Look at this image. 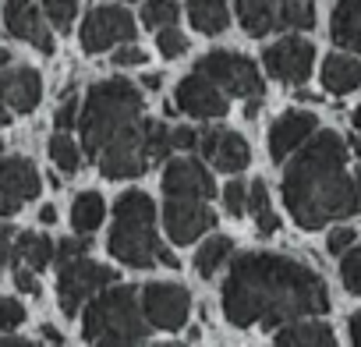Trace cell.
<instances>
[{"mask_svg": "<svg viewBox=\"0 0 361 347\" xmlns=\"http://www.w3.org/2000/svg\"><path fill=\"white\" fill-rule=\"evenodd\" d=\"M231 326H287L329 308V291L315 269L276 252H245L231 262L220 291Z\"/></svg>", "mask_w": 361, "mask_h": 347, "instance_id": "cell-1", "label": "cell"}, {"mask_svg": "<svg viewBox=\"0 0 361 347\" xmlns=\"http://www.w3.org/2000/svg\"><path fill=\"white\" fill-rule=\"evenodd\" d=\"M283 170V202L301 231L350 220L361 209V170L347 163V142L336 131H312Z\"/></svg>", "mask_w": 361, "mask_h": 347, "instance_id": "cell-2", "label": "cell"}, {"mask_svg": "<svg viewBox=\"0 0 361 347\" xmlns=\"http://www.w3.org/2000/svg\"><path fill=\"white\" fill-rule=\"evenodd\" d=\"M142 92L128 78L96 82L85 96L82 117L75 121L82 131V149L99 166L103 178L128 181L142 178L149 156L142 138Z\"/></svg>", "mask_w": 361, "mask_h": 347, "instance_id": "cell-3", "label": "cell"}, {"mask_svg": "<svg viewBox=\"0 0 361 347\" xmlns=\"http://www.w3.org/2000/svg\"><path fill=\"white\" fill-rule=\"evenodd\" d=\"M106 248L114 259H121L131 269H149V266L177 269V255L156 234V206L145 192H124L114 202V227Z\"/></svg>", "mask_w": 361, "mask_h": 347, "instance_id": "cell-4", "label": "cell"}, {"mask_svg": "<svg viewBox=\"0 0 361 347\" xmlns=\"http://www.w3.org/2000/svg\"><path fill=\"white\" fill-rule=\"evenodd\" d=\"M82 333L92 347H142L149 336V322L138 305V291L124 284H110L85 301Z\"/></svg>", "mask_w": 361, "mask_h": 347, "instance_id": "cell-5", "label": "cell"}, {"mask_svg": "<svg viewBox=\"0 0 361 347\" xmlns=\"http://www.w3.org/2000/svg\"><path fill=\"white\" fill-rule=\"evenodd\" d=\"M57 266H61L57 269V301H61V312L68 319H75L96 291L117 284V269L99 266L89 255H75V259H64Z\"/></svg>", "mask_w": 361, "mask_h": 347, "instance_id": "cell-6", "label": "cell"}, {"mask_svg": "<svg viewBox=\"0 0 361 347\" xmlns=\"http://www.w3.org/2000/svg\"><path fill=\"white\" fill-rule=\"evenodd\" d=\"M199 75H206L224 96H241V99H255L262 96V75L255 68V61L241 57V54H231V50H209L199 64H195Z\"/></svg>", "mask_w": 361, "mask_h": 347, "instance_id": "cell-7", "label": "cell"}, {"mask_svg": "<svg viewBox=\"0 0 361 347\" xmlns=\"http://www.w3.org/2000/svg\"><path fill=\"white\" fill-rule=\"evenodd\" d=\"M138 305H142V315H145L149 329H166L170 333V329H180L188 322L192 294L180 284H149L138 294Z\"/></svg>", "mask_w": 361, "mask_h": 347, "instance_id": "cell-8", "label": "cell"}, {"mask_svg": "<svg viewBox=\"0 0 361 347\" xmlns=\"http://www.w3.org/2000/svg\"><path fill=\"white\" fill-rule=\"evenodd\" d=\"M138 36L131 11L124 8H96L89 11V18L82 22V50L85 54H103L114 47H124Z\"/></svg>", "mask_w": 361, "mask_h": 347, "instance_id": "cell-9", "label": "cell"}, {"mask_svg": "<svg viewBox=\"0 0 361 347\" xmlns=\"http://www.w3.org/2000/svg\"><path fill=\"white\" fill-rule=\"evenodd\" d=\"M262 64H266V71H269L273 78H280V82H287V85H301V82H308V75H312L315 47H312L308 39H301V36H287V39L266 47Z\"/></svg>", "mask_w": 361, "mask_h": 347, "instance_id": "cell-10", "label": "cell"}, {"mask_svg": "<svg viewBox=\"0 0 361 347\" xmlns=\"http://www.w3.org/2000/svg\"><path fill=\"white\" fill-rule=\"evenodd\" d=\"M163 224L173 245H195L206 231L216 227V213L199 199H170L163 209Z\"/></svg>", "mask_w": 361, "mask_h": 347, "instance_id": "cell-11", "label": "cell"}, {"mask_svg": "<svg viewBox=\"0 0 361 347\" xmlns=\"http://www.w3.org/2000/svg\"><path fill=\"white\" fill-rule=\"evenodd\" d=\"M163 192L166 199H199L209 202L216 195V181L213 174L199 163V159H170L163 170Z\"/></svg>", "mask_w": 361, "mask_h": 347, "instance_id": "cell-12", "label": "cell"}, {"mask_svg": "<svg viewBox=\"0 0 361 347\" xmlns=\"http://www.w3.org/2000/svg\"><path fill=\"white\" fill-rule=\"evenodd\" d=\"M4 29L15 39H22V43L43 50V54H54V29L47 25V18L39 15V8L32 0H8L4 4Z\"/></svg>", "mask_w": 361, "mask_h": 347, "instance_id": "cell-13", "label": "cell"}, {"mask_svg": "<svg viewBox=\"0 0 361 347\" xmlns=\"http://www.w3.org/2000/svg\"><path fill=\"white\" fill-rule=\"evenodd\" d=\"M177 106L180 114L188 117H199V121H213V117H224L227 114V96L199 71L185 75L177 85Z\"/></svg>", "mask_w": 361, "mask_h": 347, "instance_id": "cell-14", "label": "cell"}, {"mask_svg": "<svg viewBox=\"0 0 361 347\" xmlns=\"http://www.w3.org/2000/svg\"><path fill=\"white\" fill-rule=\"evenodd\" d=\"M199 149L216 170H227V174L245 170L248 159H252V149H248L245 135L227 131V128H209L206 135H199Z\"/></svg>", "mask_w": 361, "mask_h": 347, "instance_id": "cell-15", "label": "cell"}, {"mask_svg": "<svg viewBox=\"0 0 361 347\" xmlns=\"http://www.w3.org/2000/svg\"><path fill=\"white\" fill-rule=\"evenodd\" d=\"M0 99L15 114H32L43 99V78L36 68H4L0 71Z\"/></svg>", "mask_w": 361, "mask_h": 347, "instance_id": "cell-16", "label": "cell"}, {"mask_svg": "<svg viewBox=\"0 0 361 347\" xmlns=\"http://www.w3.org/2000/svg\"><path fill=\"white\" fill-rule=\"evenodd\" d=\"M315 128H319L315 114H308V110H287V114L276 117L273 128H269V156H273L276 163H283Z\"/></svg>", "mask_w": 361, "mask_h": 347, "instance_id": "cell-17", "label": "cell"}, {"mask_svg": "<svg viewBox=\"0 0 361 347\" xmlns=\"http://www.w3.org/2000/svg\"><path fill=\"white\" fill-rule=\"evenodd\" d=\"M39 188H43V181H39V170H36L32 159H25V156H4L0 159V192L8 199L25 206L29 199L39 195Z\"/></svg>", "mask_w": 361, "mask_h": 347, "instance_id": "cell-18", "label": "cell"}, {"mask_svg": "<svg viewBox=\"0 0 361 347\" xmlns=\"http://www.w3.org/2000/svg\"><path fill=\"white\" fill-rule=\"evenodd\" d=\"M329 36H333L336 47H343L350 54H361V0H336Z\"/></svg>", "mask_w": 361, "mask_h": 347, "instance_id": "cell-19", "label": "cell"}, {"mask_svg": "<svg viewBox=\"0 0 361 347\" xmlns=\"http://www.w3.org/2000/svg\"><path fill=\"white\" fill-rule=\"evenodd\" d=\"M238 4V18H241V29L248 36H266L273 29H280V4L283 0H234Z\"/></svg>", "mask_w": 361, "mask_h": 347, "instance_id": "cell-20", "label": "cell"}, {"mask_svg": "<svg viewBox=\"0 0 361 347\" xmlns=\"http://www.w3.org/2000/svg\"><path fill=\"white\" fill-rule=\"evenodd\" d=\"M322 85L333 96H347V92L361 89V61L357 57H343V54L326 57V64H322Z\"/></svg>", "mask_w": 361, "mask_h": 347, "instance_id": "cell-21", "label": "cell"}, {"mask_svg": "<svg viewBox=\"0 0 361 347\" xmlns=\"http://www.w3.org/2000/svg\"><path fill=\"white\" fill-rule=\"evenodd\" d=\"M54 241L47 234H18L11 241V259H18L29 269H47L54 262Z\"/></svg>", "mask_w": 361, "mask_h": 347, "instance_id": "cell-22", "label": "cell"}, {"mask_svg": "<svg viewBox=\"0 0 361 347\" xmlns=\"http://www.w3.org/2000/svg\"><path fill=\"white\" fill-rule=\"evenodd\" d=\"M188 18L199 32L206 36H220L231 22V11H227V0H188Z\"/></svg>", "mask_w": 361, "mask_h": 347, "instance_id": "cell-23", "label": "cell"}, {"mask_svg": "<svg viewBox=\"0 0 361 347\" xmlns=\"http://www.w3.org/2000/svg\"><path fill=\"white\" fill-rule=\"evenodd\" d=\"M276 340L287 347H336V336L326 322H294V326L280 329Z\"/></svg>", "mask_w": 361, "mask_h": 347, "instance_id": "cell-24", "label": "cell"}, {"mask_svg": "<svg viewBox=\"0 0 361 347\" xmlns=\"http://www.w3.org/2000/svg\"><path fill=\"white\" fill-rule=\"evenodd\" d=\"M103 217H106V202H103L99 192H82V195L71 202V227H75L78 234H85V238L103 224Z\"/></svg>", "mask_w": 361, "mask_h": 347, "instance_id": "cell-25", "label": "cell"}, {"mask_svg": "<svg viewBox=\"0 0 361 347\" xmlns=\"http://www.w3.org/2000/svg\"><path fill=\"white\" fill-rule=\"evenodd\" d=\"M245 206L252 209L259 234H266V238H269V234H276V231H280V217H276V213H273V206H269V188H266V181H262V178H255V181H252Z\"/></svg>", "mask_w": 361, "mask_h": 347, "instance_id": "cell-26", "label": "cell"}, {"mask_svg": "<svg viewBox=\"0 0 361 347\" xmlns=\"http://www.w3.org/2000/svg\"><path fill=\"white\" fill-rule=\"evenodd\" d=\"M231 252H234V241H231L227 234H216V238H209V241L195 252V269L209 280V276H216V269H224V262L231 259Z\"/></svg>", "mask_w": 361, "mask_h": 347, "instance_id": "cell-27", "label": "cell"}, {"mask_svg": "<svg viewBox=\"0 0 361 347\" xmlns=\"http://www.w3.org/2000/svg\"><path fill=\"white\" fill-rule=\"evenodd\" d=\"M50 159L57 163V170L75 174L78 163H82V149H78V142L68 131H57V135H50Z\"/></svg>", "mask_w": 361, "mask_h": 347, "instance_id": "cell-28", "label": "cell"}, {"mask_svg": "<svg viewBox=\"0 0 361 347\" xmlns=\"http://www.w3.org/2000/svg\"><path fill=\"white\" fill-rule=\"evenodd\" d=\"M142 138H145V156L149 163H163L170 152V131L163 121H142Z\"/></svg>", "mask_w": 361, "mask_h": 347, "instance_id": "cell-29", "label": "cell"}, {"mask_svg": "<svg viewBox=\"0 0 361 347\" xmlns=\"http://www.w3.org/2000/svg\"><path fill=\"white\" fill-rule=\"evenodd\" d=\"M280 25L283 29H312L315 25V4L312 0H283L280 4Z\"/></svg>", "mask_w": 361, "mask_h": 347, "instance_id": "cell-30", "label": "cell"}, {"mask_svg": "<svg viewBox=\"0 0 361 347\" xmlns=\"http://www.w3.org/2000/svg\"><path fill=\"white\" fill-rule=\"evenodd\" d=\"M43 18L50 29L68 32L78 18V0H43Z\"/></svg>", "mask_w": 361, "mask_h": 347, "instance_id": "cell-31", "label": "cell"}, {"mask_svg": "<svg viewBox=\"0 0 361 347\" xmlns=\"http://www.w3.org/2000/svg\"><path fill=\"white\" fill-rule=\"evenodd\" d=\"M177 0H145V8H142V22L149 29H166V25H177Z\"/></svg>", "mask_w": 361, "mask_h": 347, "instance_id": "cell-32", "label": "cell"}, {"mask_svg": "<svg viewBox=\"0 0 361 347\" xmlns=\"http://www.w3.org/2000/svg\"><path fill=\"white\" fill-rule=\"evenodd\" d=\"M340 280L350 294H361V248H347L343 252V262H340Z\"/></svg>", "mask_w": 361, "mask_h": 347, "instance_id": "cell-33", "label": "cell"}, {"mask_svg": "<svg viewBox=\"0 0 361 347\" xmlns=\"http://www.w3.org/2000/svg\"><path fill=\"white\" fill-rule=\"evenodd\" d=\"M156 50L163 57H180V54L188 50V36L180 32V29H173V25H166V29L156 32Z\"/></svg>", "mask_w": 361, "mask_h": 347, "instance_id": "cell-34", "label": "cell"}, {"mask_svg": "<svg viewBox=\"0 0 361 347\" xmlns=\"http://www.w3.org/2000/svg\"><path fill=\"white\" fill-rule=\"evenodd\" d=\"M245 199H248V188H245V181L234 178V181L224 188V209H227V217H245V213H248Z\"/></svg>", "mask_w": 361, "mask_h": 347, "instance_id": "cell-35", "label": "cell"}, {"mask_svg": "<svg viewBox=\"0 0 361 347\" xmlns=\"http://www.w3.org/2000/svg\"><path fill=\"white\" fill-rule=\"evenodd\" d=\"M22 322H25V308L15 298H0V333H8Z\"/></svg>", "mask_w": 361, "mask_h": 347, "instance_id": "cell-36", "label": "cell"}, {"mask_svg": "<svg viewBox=\"0 0 361 347\" xmlns=\"http://www.w3.org/2000/svg\"><path fill=\"white\" fill-rule=\"evenodd\" d=\"M110 61H114L117 68H138V64H145V50L124 43V47H114V57H110Z\"/></svg>", "mask_w": 361, "mask_h": 347, "instance_id": "cell-37", "label": "cell"}, {"mask_svg": "<svg viewBox=\"0 0 361 347\" xmlns=\"http://www.w3.org/2000/svg\"><path fill=\"white\" fill-rule=\"evenodd\" d=\"M75 255H89L85 234H82V238H68V241H61V245L54 248V262H64V259H75Z\"/></svg>", "mask_w": 361, "mask_h": 347, "instance_id": "cell-38", "label": "cell"}, {"mask_svg": "<svg viewBox=\"0 0 361 347\" xmlns=\"http://www.w3.org/2000/svg\"><path fill=\"white\" fill-rule=\"evenodd\" d=\"M354 238H357V234H354V227H336V231L326 238V248H329V255H343V252L354 245Z\"/></svg>", "mask_w": 361, "mask_h": 347, "instance_id": "cell-39", "label": "cell"}, {"mask_svg": "<svg viewBox=\"0 0 361 347\" xmlns=\"http://www.w3.org/2000/svg\"><path fill=\"white\" fill-rule=\"evenodd\" d=\"M15 287L36 298V294H39V280H36V269H29V266H22V262H18V269H15Z\"/></svg>", "mask_w": 361, "mask_h": 347, "instance_id": "cell-40", "label": "cell"}, {"mask_svg": "<svg viewBox=\"0 0 361 347\" xmlns=\"http://www.w3.org/2000/svg\"><path fill=\"white\" fill-rule=\"evenodd\" d=\"M170 145H177V149H195V145H199L195 128H173V131H170Z\"/></svg>", "mask_w": 361, "mask_h": 347, "instance_id": "cell-41", "label": "cell"}, {"mask_svg": "<svg viewBox=\"0 0 361 347\" xmlns=\"http://www.w3.org/2000/svg\"><path fill=\"white\" fill-rule=\"evenodd\" d=\"M75 114H78V103H75V99H64V106H61V110H57V117H54L57 131H68V128H71V124L78 121Z\"/></svg>", "mask_w": 361, "mask_h": 347, "instance_id": "cell-42", "label": "cell"}, {"mask_svg": "<svg viewBox=\"0 0 361 347\" xmlns=\"http://www.w3.org/2000/svg\"><path fill=\"white\" fill-rule=\"evenodd\" d=\"M11 241H15V231L0 224V269H4V262L11 259Z\"/></svg>", "mask_w": 361, "mask_h": 347, "instance_id": "cell-43", "label": "cell"}, {"mask_svg": "<svg viewBox=\"0 0 361 347\" xmlns=\"http://www.w3.org/2000/svg\"><path fill=\"white\" fill-rule=\"evenodd\" d=\"M347 333H350V343H354V347H361V308L350 315V322H347Z\"/></svg>", "mask_w": 361, "mask_h": 347, "instance_id": "cell-44", "label": "cell"}, {"mask_svg": "<svg viewBox=\"0 0 361 347\" xmlns=\"http://www.w3.org/2000/svg\"><path fill=\"white\" fill-rule=\"evenodd\" d=\"M22 209V202H15V199H8L4 192H0V217H15Z\"/></svg>", "mask_w": 361, "mask_h": 347, "instance_id": "cell-45", "label": "cell"}, {"mask_svg": "<svg viewBox=\"0 0 361 347\" xmlns=\"http://www.w3.org/2000/svg\"><path fill=\"white\" fill-rule=\"evenodd\" d=\"M0 347H39V343H32V340H18V336H11V340H0Z\"/></svg>", "mask_w": 361, "mask_h": 347, "instance_id": "cell-46", "label": "cell"}, {"mask_svg": "<svg viewBox=\"0 0 361 347\" xmlns=\"http://www.w3.org/2000/svg\"><path fill=\"white\" fill-rule=\"evenodd\" d=\"M39 220H43V224H54V220H57V209H54V206H43V209H39Z\"/></svg>", "mask_w": 361, "mask_h": 347, "instance_id": "cell-47", "label": "cell"}, {"mask_svg": "<svg viewBox=\"0 0 361 347\" xmlns=\"http://www.w3.org/2000/svg\"><path fill=\"white\" fill-rule=\"evenodd\" d=\"M4 124H11V110H8L4 99H0V128H4Z\"/></svg>", "mask_w": 361, "mask_h": 347, "instance_id": "cell-48", "label": "cell"}, {"mask_svg": "<svg viewBox=\"0 0 361 347\" xmlns=\"http://www.w3.org/2000/svg\"><path fill=\"white\" fill-rule=\"evenodd\" d=\"M142 85L156 92V89H159V75H145V78H142Z\"/></svg>", "mask_w": 361, "mask_h": 347, "instance_id": "cell-49", "label": "cell"}, {"mask_svg": "<svg viewBox=\"0 0 361 347\" xmlns=\"http://www.w3.org/2000/svg\"><path fill=\"white\" fill-rule=\"evenodd\" d=\"M43 336H47V340H54V343H61V333H57L54 326H43Z\"/></svg>", "mask_w": 361, "mask_h": 347, "instance_id": "cell-50", "label": "cell"}, {"mask_svg": "<svg viewBox=\"0 0 361 347\" xmlns=\"http://www.w3.org/2000/svg\"><path fill=\"white\" fill-rule=\"evenodd\" d=\"M8 64H11V54H4V50H0V71H4Z\"/></svg>", "mask_w": 361, "mask_h": 347, "instance_id": "cell-51", "label": "cell"}, {"mask_svg": "<svg viewBox=\"0 0 361 347\" xmlns=\"http://www.w3.org/2000/svg\"><path fill=\"white\" fill-rule=\"evenodd\" d=\"M350 121H354V128H357V131H361V106H357V110H354V114H350Z\"/></svg>", "mask_w": 361, "mask_h": 347, "instance_id": "cell-52", "label": "cell"}, {"mask_svg": "<svg viewBox=\"0 0 361 347\" xmlns=\"http://www.w3.org/2000/svg\"><path fill=\"white\" fill-rule=\"evenodd\" d=\"M350 149H354V152H357V159H361V142H357V138H350Z\"/></svg>", "mask_w": 361, "mask_h": 347, "instance_id": "cell-53", "label": "cell"}, {"mask_svg": "<svg viewBox=\"0 0 361 347\" xmlns=\"http://www.w3.org/2000/svg\"><path fill=\"white\" fill-rule=\"evenodd\" d=\"M156 347H185V343H156Z\"/></svg>", "mask_w": 361, "mask_h": 347, "instance_id": "cell-54", "label": "cell"}, {"mask_svg": "<svg viewBox=\"0 0 361 347\" xmlns=\"http://www.w3.org/2000/svg\"><path fill=\"white\" fill-rule=\"evenodd\" d=\"M273 347H287V343H280V340H276V343H273Z\"/></svg>", "mask_w": 361, "mask_h": 347, "instance_id": "cell-55", "label": "cell"}, {"mask_svg": "<svg viewBox=\"0 0 361 347\" xmlns=\"http://www.w3.org/2000/svg\"><path fill=\"white\" fill-rule=\"evenodd\" d=\"M54 347H64V343H54Z\"/></svg>", "mask_w": 361, "mask_h": 347, "instance_id": "cell-56", "label": "cell"}]
</instances>
